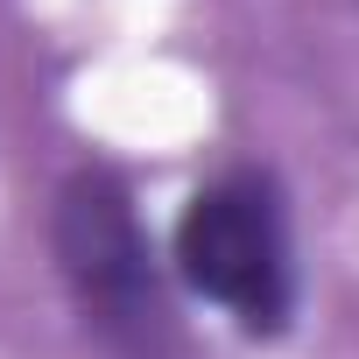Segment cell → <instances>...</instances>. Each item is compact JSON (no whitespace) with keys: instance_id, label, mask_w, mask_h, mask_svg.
I'll list each match as a JSON object with an SVG mask.
<instances>
[{"instance_id":"cell-1","label":"cell","mask_w":359,"mask_h":359,"mask_svg":"<svg viewBox=\"0 0 359 359\" xmlns=\"http://www.w3.org/2000/svg\"><path fill=\"white\" fill-rule=\"evenodd\" d=\"M169 261H176V282L205 296L212 310H226L247 338H282L296 324L303 275H296L289 198L254 162L205 176L184 198L176 233H169Z\"/></svg>"},{"instance_id":"cell-2","label":"cell","mask_w":359,"mask_h":359,"mask_svg":"<svg viewBox=\"0 0 359 359\" xmlns=\"http://www.w3.org/2000/svg\"><path fill=\"white\" fill-rule=\"evenodd\" d=\"M50 254H57V275H64L85 331H99L127 359H169V345H176L169 282H162L155 240L141 226V205L120 169L85 162L57 184Z\"/></svg>"}]
</instances>
